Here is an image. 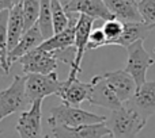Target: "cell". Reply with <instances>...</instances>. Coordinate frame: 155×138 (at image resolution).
Instances as JSON below:
<instances>
[{"instance_id": "1", "label": "cell", "mask_w": 155, "mask_h": 138, "mask_svg": "<svg viewBox=\"0 0 155 138\" xmlns=\"http://www.w3.org/2000/svg\"><path fill=\"white\" fill-rule=\"evenodd\" d=\"M105 123L114 138H136L147 121L134 108L124 104L121 108L112 111Z\"/></svg>"}, {"instance_id": "2", "label": "cell", "mask_w": 155, "mask_h": 138, "mask_svg": "<svg viewBox=\"0 0 155 138\" xmlns=\"http://www.w3.org/2000/svg\"><path fill=\"white\" fill-rule=\"evenodd\" d=\"M49 127L56 126H67V127H78L83 125H95V123L106 122V117L88 112L79 107H72L61 103L60 106L53 107L48 117Z\"/></svg>"}, {"instance_id": "3", "label": "cell", "mask_w": 155, "mask_h": 138, "mask_svg": "<svg viewBox=\"0 0 155 138\" xmlns=\"http://www.w3.org/2000/svg\"><path fill=\"white\" fill-rule=\"evenodd\" d=\"M31 106L26 93V76H14L10 87L0 91V122L4 118L25 111L27 106Z\"/></svg>"}, {"instance_id": "4", "label": "cell", "mask_w": 155, "mask_h": 138, "mask_svg": "<svg viewBox=\"0 0 155 138\" xmlns=\"http://www.w3.org/2000/svg\"><path fill=\"white\" fill-rule=\"evenodd\" d=\"M127 53H128V58H127V64L124 71L128 72L134 77L135 83H136L137 88H139L146 83L147 71L148 68H151L154 65L155 60L144 49L143 41H137V42L129 45L127 48Z\"/></svg>"}, {"instance_id": "5", "label": "cell", "mask_w": 155, "mask_h": 138, "mask_svg": "<svg viewBox=\"0 0 155 138\" xmlns=\"http://www.w3.org/2000/svg\"><path fill=\"white\" fill-rule=\"evenodd\" d=\"M61 88V80L56 72L51 74H26V93L30 103L35 100H44L51 95H59Z\"/></svg>"}, {"instance_id": "6", "label": "cell", "mask_w": 155, "mask_h": 138, "mask_svg": "<svg viewBox=\"0 0 155 138\" xmlns=\"http://www.w3.org/2000/svg\"><path fill=\"white\" fill-rule=\"evenodd\" d=\"M94 23L95 19L90 18L87 15L79 14V19L76 23V30H75V43L74 46L76 48V58H75V64L71 68L68 79H76L78 73L82 72V61L84 53L87 52V45H88V39H90V34L94 29Z\"/></svg>"}, {"instance_id": "7", "label": "cell", "mask_w": 155, "mask_h": 138, "mask_svg": "<svg viewBox=\"0 0 155 138\" xmlns=\"http://www.w3.org/2000/svg\"><path fill=\"white\" fill-rule=\"evenodd\" d=\"M42 100H35L29 110H25L19 115L16 131L19 138H44L42 136Z\"/></svg>"}, {"instance_id": "8", "label": "cell", "mask_w": 155, "mask_h": 138, "mask_svg": "<svg viewBox=\"0 0 155 138\" xmlns=\"http://www.w3.org/2000/svg\"><path fill=\"white\" fill-rule=\"evenodd\" d=\"M18 62L22 65V71L25 74H51L56 72L59 61L49 52L35 49L19 58Z\"/></svg>"}, {"instance_id": "9", "label": "cell", "mask_w": 155, "mask_h": 138, "mask_svg": "<svg viewBox=\"0 0 155 138\" xmlns=\"http://www.w3.org/2000/svg\"><path fill=\"white\" fill-rule=\"evenodd\" d=\"M93 81V89H91L90 98H88V103L91 106H99L107 108L110 111H116V110L121 108L124 106L114 93V91L109 87L106 80L104 79L102 74H97L91 79Z\"/></svg>"}, {"instance_id": "10", "label": "cell", "mask_w": 155, "mask_h": 138, "mask_svg": "<svg viewBox=\"0 0 155 138\" xmlns=\"http://www.w3.org/2000/svg\"><path fill=\"white\" fill-rule=\"evenodd\" d=\"M93 81L83 83L79 79H65L61 81V88L59 92V98L64 104L72 107H79L80 103L88 100L91 89H93Z\"/></svg>"}, {"instance_id": "11", "label": "cell", "mask_w": 155, "mask_h": 138, "mask_svg": "<svg viewBox=\"0 0 155 138\" xmlns=\"http://www.w3.org/2000/svg\"><path fill=\"white\" fill-rule=\"evenodd\" d=\"M102 76L109 84V87L114 91V93L117 95V98L120 99L123 104L134 98L135 92L137 89V85L135 83L134 77L128 72H125L124 69H117V71L112 72H105Z\"/></svg>"}, {"instance_id": "12", "label": "cell", "mask_w": 155, "mask_h": 138, "mask_svg": "<svg viewBox=\"0 0 155 138\" xmlns=\"http://www.w3.org/2000/svg\"><path fill=\"white\" fill-rule=\"evenodd\" d=\"M124 104L134 108L137 114L148 121V118L155 114V80L146 81L136 89L134 98Z\"/></svg>"}, {"instance_id": "13", "label": "cell", "mask_w": 155, "mask_h": 138, "mask_svg": "<svg viewBox=\"0 0 155 138\" xmlns=\"http://www.w3.org/2000/svg\"><path fill=\"white\" fill-rule=\"evenodd\" d=\"M68 14H83L95 20L106 22L110 19H116L106 7L104 0H72L65 7Z\"/></svg>"}, {"instance_id": "14", "label": "cell", "mask_w": 155, "mask_h": 138, "mask_svg": "<svg viewBox=\"0 0 155 138\" xmlns=\"http://www.w3.org/2000/svg\"><path fill=\"white\" fill-rule=\"evenodd\" d=\"M107 134H110V131L105 122L95 125H83L78 127H52V136L54 138H102Z\"/></svg>"}, {"instance_id": "15", "label": "cell", "mask_w": 155, "mask_h": 138, "mask_svg": "<svg viewBox=\"0 0 155 138\" xmlns=\"http://www.w3.org/2000/svg\"><path fill=\"white\" fill-rule=\"evenodd\" d=\"M44 37L41 34V30L38 27V24L33 26L30 30H27L23 35H22L19 43L8 53V67L11 68V65L15 61H18L19 58H22L23 56H26L27 53L38 49L44 42Z\"/></svg>"}, {"instance_id": "16", "label": "cell", "mask_w": 155, "mask_h": 138, "mask_svg": "<svg viewBox=\"0 0 155 138\" xmlns=\"http://www.w3.org/2000/svg\"><path fill=\"white\" fill-rule=\"evenodd\" d=\"M70 15V24L64 31L54 34L49 39L44 41L42 45L38 49L44 52H56L61 50V49H67L70 46H74L75 43V30H76V23L79 19V14H68Z\"/></svg>"}, {"instance_id": "17", "label": "cell", "mask_w": 155, "mask_h": 138, "mask_svg": "<svg viewBox=\"0 0 155 138\" xmlns=\"http://www.w3.org/2000/svg\"><path fill=\"white\" fill-rule=\"evenodd\" d=\"M104 2L112 12V15L118 20L124 23L143 22L136 0H104Z\"/></svg>"}, {"instance_id": "18", "label": "cell", "mask_w": 155, "mask_h": 138, "mask_svg": "<svg viewBox=\"0 0 155 138\" xmlns=\"http://www.w3.org/2000/svg\"><path fill=\"white\" fill-rule=\"evenodd\" d=\"M154 29L155 24H147L144 22H128V23H124L123 35L113 45L127 49L129 45L137 42V41H144Z\"/></svg>"}, {"instance_id": "19", "label": "cell", "mask_w": 155, "mask_h": 138, "mask_svg": "<svg viewBox=\"0 0 155 138\" xmlns=\"http://www.w3.org/2000/svg\"><path fill=\"white\" fill-rule=\"evenodd\" d=\"M25 34V18L22 3L11 8L8 19V53L19 43L22 35Z\"/></svg>"}, {"instance_id": "20", "label": "cell", "mask_w": 155, "mask_h": 138, "mask_svg": "<svg viewBox=\"0 0 155 138\" xmlns=\"http://www.w3.org/2000/svg\"><path fill=\"white\" fill-rule=\"evenodd\" d=\"M37 24L40 27L41 34H42L45 41L54 35L51 0H41V11H40V18H38Z\"/></svg>"}, {"instance_id": "21", "label": "cell", "mask_w": 155, "mask_h": 138, "mask_svg": "<svg viewBox=\"0 0 155 138\" xmlns=\"http://www.w3.org/2000/svg\"><path fill=\"white\" fill-rule=\"evenodd\" d=\"M10 11L0 12V58L4 65L5 74H8V72H10V67H8V19H10Z\"/></svg>"}, {"instance_id": "22", "label": "cell", "mask_w": 155, "mask_h": 138, "mask_svg": "<svg viewBox=\"0 0 155 138\" xmlns=\"http://www.w3.org/2000/svg\"><path fill=\"white\" fill-rule=\"evenodd\" d=\"M22 10H23L25 33H26L37 24L41 11V0H22Z\"/></svg>"}, {"instance_id": "23", "label": "cell", "mask_w": 155, "mask_h": 138, "mask_svg": "<svg viewBox=\"0 0 155 138\" xmlns=\"http://www.w3.org/2000/svg\"><path fill=\"white\" fill-rule=\"evenodd\" d=\"M52 4V19H53V29L54 34L64 31L70 24V15L61 5L59 0H51Z\"/></svg>"}, {"instance_id": "24", "label": "cell", "mask_w": 155, "mask_h": 138, "mask_svg": "<svg viewBox=\"0 0 155 138\" xmlns=\"http://www.w3.org/2000/svg\"><path fill=\"white\" fill-rule=\"evenodd\" d=\"M102 30H104L105 35L107 38L106 46H110L123 35L124 31V22L118 20V19H110L102 23Z\"/></svg>"}, {"instance_id": "25", "label": "cell", "mask_w": 155, "mask_h": 138, "mask_svg": "<svg viewBox=\"0 0 155 138\" xmlns=\"http://www.w3.org/2000/svg\"><path fill=\"white\" fill-rule=\"evenodd\" d=\"M137 5L143 22L147 24H155V0H140Z\"/></svg>"}, {"instance_id": "26", "label": "cell", "mask_w": 155, "mask_h": 138, "mask_svg": "<svg viewBox=\"0 0 155 138\" xmlns=\"http://www.w3.org/2000/svg\"><path fill=\"white\" fill-rule=\"evenodd\" d=\"M106 43H107V38H106V35H105L104 30H102V26L94 27L91 34H90V39H88L87 52L102 48V46H106Z\"/></svg>"}, {"instance_id": "27", "label": "cell", "mask_w": 155, "mask_h": 138, "mask_svg": "<svg viewBox=\"0 0 155 138\" xmlns=\"http://www.w3.org/2000/svg\"><path fill=\"white\" fill-rule=\"evenodd\" d=\"M14 7L12 0H0V12L3 11H10Z\"/></svg>"}, {"instance_id": "28", "label": "cell", "mask_w": 155, "mask_h": 138, "mask_svg": "<svg viewBox=\"0 0 155 138\" xmlns=\"http://www.w3.org/2000/svg\"><path fill=\"white\" fill-rule=\"evenodd\" d=\"M59 2H60V3H61V5H63V7H64V8H65V7H67V5H68V4H70V3H71V2H72V0H59Z\"/></svg>"}, {"instance_id": "29", "label": "cell", "mask_w": 155, "mask_h": 138, "mask_svg": "<svg viewBox=\"0 0 155 138\" xmlns=\"http://www.w3.org/2000/svg\"><path fill=\"white\" fill-rule=\"evenodd\" d=\"M0 73H2V74H5V69H4V65H3L2 58H0Z\"/></svg>"}, {"instance_id": "30", "label": "cell", "mask_w": 155, "mask_h": 138, "mask_svg": "<svg viewBox=\"0 0 155 138\" xmlns=\"http://www.w3.org/2000/svg\"><path fill=\"white\" fill-rule=\"evenodd\" d=\"M12 2H14V5H16V4H21L22 0H12Z\"/></svg>"}, {"instance_id": "31", "label": "cell", "mask_w": 155, "mask_h": 138, "mask_svg": "<svg viewBox=\"0 0 155 138\" xmlns=\"http://www.w3.org/2000/svg\"><path fill=\"white\" fill-rule=\"evenodd\" d=\"M102 138H114L112 136V134H107V136H105V137H102Z\"/></svg>"}, {"instance_id": "32", "label": "cell", "mask_w": 155, "mask_h": 138, "mask_svg": "<svg viewBox=\"0 0 155 138\" xmlns=\"http://www.w3.org/2000/svg\"><path fill=\"white\" fill-rule=\"evenodd\" d=\"M44 138H51V137H49V136H48V134H46V136H44Z\"/></svg>"}, {"instance_id": "33", "label": "cell", "mask_w": 155, "mask_h": 138, "mask_svg": "<svg viewBox=\"0 0 155 138\" xmlns=\"http://www.w3.org/2000/svg\"><path fill=\"white\" fill-rule=\"evenodd\" d=\"M2 133H3V130H0V134H2Z\"/></svg>"}, {"instance_id": "34", "label": "cell", "mask_w": 155, "mask_h": 138, "mask_svg": "<svg viewBox=\"0 0 155 138\" xmlns=\"http://www.w3.org/2000/svg\"><path fill=\"white\" fill-rule=\"evenodd\" d=\"M154 53H155V48H154Z\"/></svg>"}]
</instances>
